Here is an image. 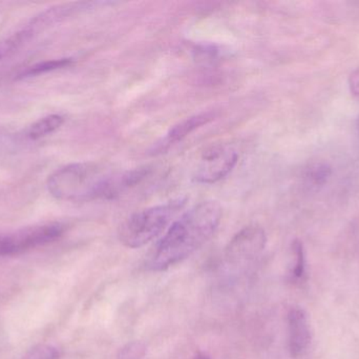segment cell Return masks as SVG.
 Here are the masks:
<instances>
[{
  "label": "cell",
  "mask_w": 359,
  "mask_h": 359,
  "mask_svg": "<svg viewBox=\"0 0 359 359\" xmlns=\"http://www.w3.org/2000/svg\"><path fill=\"white\" fill-rule=\"evenodd\" d=\"M222 219V208L217 202L207 200L192 207L172 223L149 255L147 267L164 271L191 256L217 231Z\"/></svg>",
  "instance_id": "1"
},
{
  "label": "cell",
  "mask_w": 359,
  "mask_h": 359,
  "mask_svg": "<svg viewBox=\"0 0 359 359\" xmlns=\"http://www.w3.org/2000/svg\"><path fill=\"white\" fill-rule=\"evenodd\" d=\"M115 174L92 162H79L62 167L48 179L53 197L69 202L111 200Z\"/></svg>",
  "instance_id": "2"
},
{
  "label": "cell",
  "mask_w": 359,
  "mask_h": 359,
  "mask_svg": "<svg viewBox=\"0 0 359 359\" xmlns=\"http://www.w3.org/2000/svg\"><path fill=\"white\" fill-rule=\"evenodd\" d=\"M185 204L179 197L134 213L120 227V242L130 249L145 246L165 231Z\"/></svg>",
  "instance_id": "3"
},
{
  "label": "cell",
  "mask_w": 359,
  "mask_h": 359,
  "mask_svg": "<svg viewBox=\"0 0 359 359\" xmlns=\"http://www.w3.org/2000/svg\"><path fill=\"white\" fill-rule=\"evenodd\" d=\"M238 162V151L232 145L215 143L203 152L192 179L202 185H212L227 177Z\"/></svg>",
  "instance_id": "4"
},
{
  "label": "cell",
  "mask_w": 359,
  "mask_h": 359,
  "mask_svg": "<svg viewBox=\"0 0 359 359\" xmlns=\"http://www.w3.org/2000/svg\"><path fill=\"white\" fill-rule=\"evenodd\" d=\"M65 231V226L60 223H50L21 230L12 235L0 238V256L18 254L23 251L50 244L60 238Z\"/></svg>",
  "instance_id": "5"
},
{
  "label": "cell",
  "mask_w": 359,
  "mask_h": 359,
  "mask_svg": "<svg viewBox=\"0 0 359 359\" xmlns=\"http://www.w3.org/2000/svg\"><path fill=\"white\" fill-rule=\"evenodd\" d=\"M265 231L257 226H248L241 230L227 247V257L231 261H247L265 249Z\"/></svg>",
  "instance_id": "6"
},
{
  "label": "cell",
  "mask_w": 359,
  "mask_h": 359,
  "mask_svg": "<svg viewBox=\"0 0 359 359\" xmlns=\"http://www.w3.org/2000/svg\"><path fill=\"white\" fill-rule=\"evenodd\" d=\"M105 4H109V2H73V4H60V6L48 8L44 12L40 13L38 16L32 19L27 27L37 33L40 30L60 22L67 17L73 16V15L84 12V11L92 10L98 6H105Z\"/></svg>",
  "instance_id": "7"
},
{
  "label": "cell",
  "mask_w": 359,
  "mask_h": 359,
  "mask_svg": "<svg viewBox=\"0 0 359 359\" xmlns=\"http://www.w3.org/2000/svg\"><path fill=\"white\" fill-rule=\"evenodd\" d=\"M288 348L292 358L303 355L311 341L309 325L305 311L301 308H292L288 318Z\"/></svg>",
  "instance_id": "8"
},
{
  "label": "cell",
  "mask_w": 359,
  "mask_h": 359,
  "mask_svg": "<svg viewBox=\"0 0 359 359\" xmlns=\"http://www.w3.org/2000/svg\"><path fill=\"white\" fill-rule=\"evenodd\" d=\"M215 118V114L212 112H206V113L204 112V113L196 114V115L191 116V117L186 118L183 122L176 124L174 128L170 129V132L154 147L151 152L156 155V154H161L168 151L172 145H177L198 129L206 126L209 122H212Z\"/></svg>",
  "instance_id": "9"
},
{
  "label": "cell",
  "mask_w": 359,
  "mask_h": 359,
  "mask_svg": "<svg viewBox=\"0 0 359 359\" xmlns=\"http://www.w3.org/2000/svg\"><path fill=\"white\" fill-rule=\"evenodd\" d=\"M63 122H65V118L58 114H52V115L40 118L29 126L27 132V137L32 141H37L42 137L48 136L58 130L62 126Z\"/></svg>",
  "instance_id": "10"
},
{
  "label": "cell",
  "mask_w": 359,
  "mask_h": 359,
  "mask_svg": "<svg viewBox=\"0 0 359 359\" xmlns=\"http://www.w3.org/2000/svg\"><path fill=\"white\" fill-rule=\"evenodd\" d=\"M35 34V32L32 31L29 27H27L21 31L13 34L10 37L1 40L0 41V61L12 56L20 46H22L25 42L29 41Z\"/></svg>",
  "instance_id": "11"
},
{
  "label": "cell",
  "mask_w": 359,
  "mask_h": 359,
  "mask_svg": "<svg viewBox=\"0 0 359 359\" xmlns=\"http://www.w3.org/2000/svg\"><path fill=\"white\" fill-rule=\"evenodd\" d=\"M331 175H332V169L328 164L316 162L306 170L304 179H305L306 185L308 187L318 189V188L326 185Z\"/></svg>",
  "instance_id": "12"
},
{
  "label": "cell",
  "mask_w": 359,
  "mask_h": 359,
  "mask_svg": "<svg viewBox=\"0 0 359 359\" xmlns=\"http://www.w3.org/2000/svg\"><path fill=\"white\" fill-rule=\"evenodd\" d=\"M72 63H73V60L71 58L42 61V63L27 67L25 71H23L19 75V78L33 77V76L40 75V74H46L48 72L55 71V70L62 69V67H69V65H72Z\"/></svg>",
  "instance_id": "13"
},
{
  "label": "cell",
  "mask_w": 359,
  "mask_h": 359,
  "mask_svg": "<svg viewBox=\"0 0 359 359\" xmlns=\"http://www.w3.org/2000/svg\"><path fill=\"white\" fill-rule=\"evenodd\" d=\"M292 253L294 256V265L291 270V278L294 280H303L306 273L305 250L303 244L299 240L292 242Z\"/></svg>",
  "instance_id": "14"
},
{
  "label": "cell",
  "mask_w": 359,
  "mask_h": 359,
  "mask_svg": "<svg viewBox=\"0 0 359 359\" xmlns=\"http://www.w3.org/2000/svg\"><path fill=\"white\" fill-rule=\"evenodd\" d=\"M147 352V346L144 344L133 341L120 350L118 359H144Z\"/></svg>",
  "instance_id": "15"
},
{
  "label": "cell",
  "mask_w": 359,
  "mask_h": 359,
  "mask_svg": "<svg viewBox=\"0 0 359 359\" xmlns=\"http://www.w3.org/2000/svg\"><path fill=\"white\" fill-rule=\"evenodd\" d=\"M60 354L56 348L50 345H40L32 349L23 359H59Z\"/></svg>",
  "instance_id": "16"
},
{
  "label": "cell",
  "mask_w": 359,
  "mask_h": 359,
  "mask_svg": "<svg viewBox=\"0 0 359 359\" xmlns=\"http://www.w3.org/2000/svg\"><path fill=\"white\" fill-rule=\"evenodd\" d=\"M17 139L8 133L0 132V156L10 153L16 148Z\"/></svg>",
  "instance_id": "17"
},
{
  "label": "cell",
  "mask_w": 359,
  "mask_h": 359,
  "mask_svg": "<svg viewBox=\"0 0 359 359\" xmlns=\"http://www.w3.org/2000/svg\"><path fill=\"white\" fill-rule=\"evenodd\" d=\"M349 86L352 94L359 97V67L350 76Z\"/></svg>",
  "instance_id": "18"
},
{
  "label": "cell",
  "mask_w": 359,
  "mask_h": 359,
  "mask_svg": "<svg viewBox=\"0 0 359 359\" xmlns=\"http://www.w3.org/2000/svg\"><path fill=\"white\" fill-rule=\"evenodd\" d=\"M194 359H210V358H208V356L206 355V354L204 353H198V355L194 358Z\"/></svg>",
  "instance_id": "19"
}]
</instances>
